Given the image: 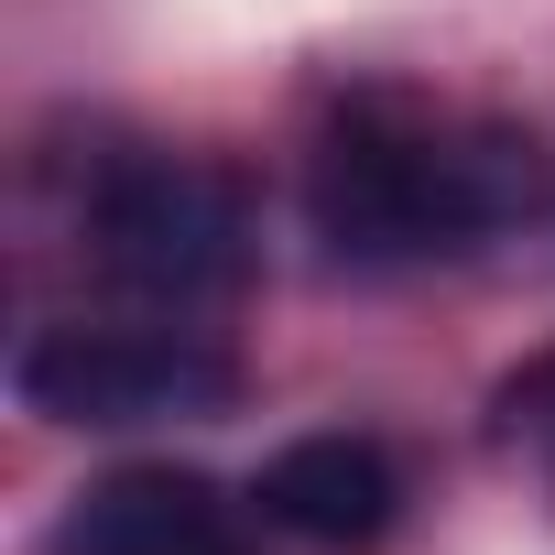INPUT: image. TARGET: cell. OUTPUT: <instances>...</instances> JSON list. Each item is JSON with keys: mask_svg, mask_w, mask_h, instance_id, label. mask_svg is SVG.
<instances>
[{"mask_svg": "<svg viewBox=\"0 0 555 555\" xmlns=\"http://www.w3.org/2000/svg\"><path fill=\"white\" fill-rule=\"evenodd\" d=\"M250 501H261V522H284L295 544L371 555V544L392 533V512H403V468H392V447H382V436H349V425H327V436L272 447Z\"/></svg>", "mask_w": 555, "mask_h": 555, "instance_id": "4", "label": "cell"}, {"mask_svg": "<svg viewBox=\"0 0 555 555\" xmlns=\"http://www.w3.org/2000/svg\"><path fill=\"white\" fill-rule=\"evenodd\" d=\"M490 414H501V447H512V457H533V479L555 490V349H544V360H522V371L501 382V403H490Z\"/></svg>", "mask_w": 555, "mask_h": 555, "instance_id": "6", "label": "cell"}, {"mask_svg": "<svg viewBox=\"0 0 555 555\" xmlns=\"http://www.w3.org/2000/svg\"><path fill=\"white\" fill-rule=\"evenodd\" d=\"M55 555H250V533L196 468H109L66 501Z\"/></svg>", "mask_w": 555, "mask_h": 555, "instance_id": "5", "label": "cell"}, {"mask_svg": "<svg viewBox=\"0 0 555 555\" xmlns=\"http://www.w3.org/2000/svg\"><path fill=\"white\" fill-rule=\"evenodd\" d=\"M88 261L120 295L164 306V317L218 306V295L250 284V261H261L250 196H240V175H218L196 153H120L88 185Z\"/></svg>", "mask_w": 555, "mask_h": 555, "instance_id": "2", "label": "cell"}, {"mask_svg": "<svg viewBox=\"0 0 555 555\" xmlns=\"http://www.w3.org/2000/svg\"><path fill=\"white\" fill-rule=\"evenodd\" d=\"M555 207V153L522 120H447L403 88L349 99L306 153V229L349 272L457 261Z\"/></svg>", "mask_w": 555, "mask_h": 555, "instance_id": "1", "label": "cell"}, {"mask_svg": "<svg viewBox=\"0 0 555 555\" xmlns=\"http://www.w3.org/2000/svg\"><path fill=\"white\" fill-rule=\"evenodd\" d=\"M23 414L44 425H185V414H229L240 403V360L196 327H34L12 360Z\"/></svg>", "mask_w": 555, "mask_h": 555, "instance_id": "3", "label": "cell"}]
</instances>
